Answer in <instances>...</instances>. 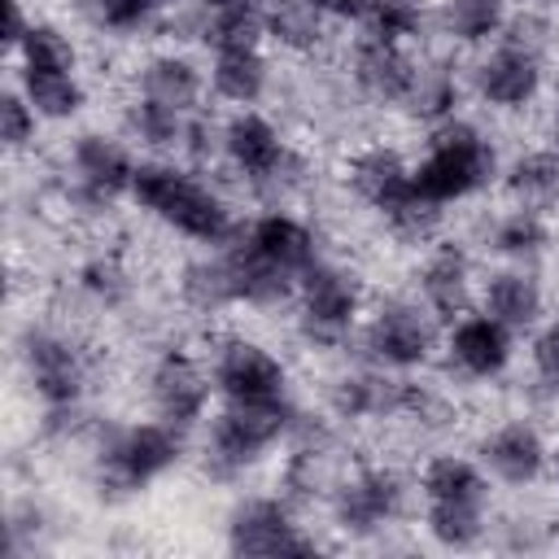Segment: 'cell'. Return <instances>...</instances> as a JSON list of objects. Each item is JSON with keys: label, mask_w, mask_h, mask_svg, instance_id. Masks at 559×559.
<instances>
[{"label": "cell", "mask_w": 559, "mask_h": 559, "mask_svg": "<svg viewBox=\"0 0 559 559\" xmlns=\"http://www.w3.org/2000/svg\"><path fill=\"white\" fill-rule=\"evenodd\" d=\"M227 249V262H231V275H236V301L249 306V310H275L284 301L297 297V275L280 271L275 262L258 258L240 236L223 245Z\"/></svg>", "instance_id": "obj_25"}, {"label": "cell", "mask_w": 559, "mask_h": 559, "mask_svg": "<svg viewBox=\"0 0 559 559\" xmlns=\"http://www.w3.org/2000/svg\"><path fill=\"white\" fill-rule=\"evenodd\" d=\"M35 131H39V114L31 109L22 87H4V96H0V140H4V153H26L35 144Z\"/></svg>", "instance_id": "obj_39"}, {"label": "cell", "mask_w": 559, "mask_h": 559, "mask_svg": "<svg viewBox=\"0 0 559 559\" xmlns=\"http://www.w3.org/2000/svg\"><path fill=\"white\" fill-rule=\"evenodd\" d=\"M345 183L354 188L362 205H371L376 214H389L415 192V162H406L402 148L376 140V144H362L345 162Z\"/></svg>", "instance_id": "obj_20"}, {"label": "cell", "mask_w": 559, "mask_h": 559, "mask_svg": "<svg viewBox=\"0 0 559 559\" xmlns=\"http://www.w3.org/2000/svg\"><path fill=\"white\" fill-rule=\"evenodd\" d=\"M205 92H210V74L192 57H183L175 48L144 57V66L135 70V96H144V100H153V105H162L170 114H183V118L205 109L201 105Z\"/></svg>", "instance_id": "obj_22"}, {"label": "cell", "mask_w": 559, "mask_h": 559, "mask_svg": "<svg viewBox=\"0 0 559 559\" xmlns=\"http://www.w3.org/2000/svg\"><path fill=\"white\" fill-rule=\"evenodd\" d=\"M441 354L445 367L459 371L463 380H498L511 367L515 354V332L502 328L493 314H485L480 306H472L467 314H459L454 323H445L441 332Z\"/></svg>", "instance_id": "obj_11"}, {"label": "cell", "mask_w": 559, "mask_h": 559, "mask_svg": "<svg viewBox=\"0 0 559 559\" xmlns=\"http://www.w3.org/2000/svg\"><path fill=\"white\" fill-rule=\"evenodd\" d=\"M328 22H362L371 0H310Z\"/></svg>", "instance_id": "obj_42"}, {"label": "cell", "mask_w": 559, "mask_h": 559, "mask_svg": "<svg viewBox=\"0 0 559 559\" xmlns=\"http://www.w3.org/2000/svg\"><path fill=\"white\" fill-rule=\"evenodd\" d=\"M476 459L489 472V480L524 489L550 467V445L528 419H502L476 441Z\"/></svg>", "instance_id": "obj_17"}, {"label": "cell", "mask_w": 559, "mask_h": 559, "mask_svg": "<svg viewBox=\"0 0 559 559\" xmlns=\"http://www.w3.org/2000/svg\"><path fill=\"white\" fill-rule=\"evenodd\" d=\"M489 502H424V528L445 550H467L485 537Z\"/></svg>", "instance_id": "obj_35"}, {"label": "cell", "mask_w": 559, "mask_h": 559, "mask_svg": "<svg viewBox=\"0 0 559 559\" xmlns=\"http://www.w3.org/2000/svg\"><path fill=\"white\" fill-rule=\"evenodd\" d=\"M550 148L559 153V105H555V114H550Z\"/></svg>", "instance_id": "obj_44"}, {"label": "cell", "mask_w": 559, "mask_h": 559, "mask_svg": "<svg viewBox=\"0 0 559 559\" xmlns=\"http://www.w3.org/2000/svg\"><path fill=\"white\" fill-rule=\"evenodd\" d=\"M415 297L441 319L454 323L472 310V258L454 240H432L419 271H415Z\"/></svg>", "instance_id": "obj_21"}, {"label": "cell", "mask_w": 559, "mask_h": 559, "mask_svg": "<svg viewBox=\"0 0 559 559\" xmlns=\"http://www.w3.org/2000/svg\"><path fill=\"white\" fill-rule=\"evenodd\" d=\"M502 192L511 197V205H528V210H550L559 201V153L546 148H528L515 153L502 175H498Z\"/></svg>", "instance_id": "obj_29"}, {"label": "cell", "mask_w": 559, "mask_h": 559, "mask_svg": "<svg viewBox=\"0 0 559 559\" xmlns=\"http://www.w3.org/2000/svg\"><path fill=\"white\" fill-rule=\"evenodd\" d=\"M511 17L507 0H441L432 22L454 48H489L502 39Z\"/></svg>", "instance_id": "obj_26"}, {"label": "cell", "mask_w": 559, "mask_h": 559, "mask_svg": "<svg viewBox=\"0 0 559 559\" xmlns=\"http://www.w3.org/2000/svg\"><path fill=\"white\" fill-rule=\"evenodd\" d=\"M13 57H17V70H79L74 35L44 17H35V26L26 31V39L17 44Z\"/></svg>", "instance_id": "obj_37"}, {"label": "cell", "mask_w": 559, "mask_h": 559, "mask_svg": "<svg viewBox=\"0 0 559 559\" xmlns=\"http://www.w3.org/2000/svg\"><path fill=\"white\" fill-rule=\"evenodd\" d=\"M498 175H502L498 148L476 122L454 114L428 127L424 153L415 157V188L424 197H432L437 205H454L498 183Z\"/></svg>", "instance_id": "obj_3"}, {"label": "cell", "mask_w": 559, "mask_h": 559, "mask_svg": "<svg viewBox=\"0 0 559 559\" xmlns=\"http://www.w3.org/2000/svg\"><path fill=\"white\" fill-rule=\"evenodd\" d=\"M179 297L188 310L197 314H223L236 301V275H231V262H227V249H210L201 258H192L183 271H179Z\"/></svg>", "instance_id": "obj_28"}, {"label": "cell", "mask_w": 559, "mask_h": 559, "mask_svg": "<svg viewBox=\"0 0 559 559\" xmlns=\"http://www.w3.org/2000/svg\"><path fill=\"white\" fill-rule=\"evenodd\" d=\"M546 70L542 57L498 39L493 48H485L472 66V92L480 96V105L498 109V114H520L542 96Z\"/></svg>", "instance_id": "obj_13"}, {"label": "cell", "mask_w": 559, "mask_h": 559, "mask_svg": "<svg viewBox=\"0 0 559 559\" xmlns=\"http://www.w3.org/2000/svg\"><path fill=\"white\" fill-rule=\"evenodd\" d=\"M17 87L39 114V122H70L87 105L79 70H17Z\"/></svg>", "instance_id": "obj_31"}, {"label": "cell", "mask_w": 559, "mask_h": 559, "mask_svg": "<svg viewBox=\"0 0 559 559\" xmlns=\"http://www.w3.org/2000/svg\"><path fill=\"white\" fill-rule=\"evenodd\" d=\"M424 502H489V472L467 454H432L419 472Z\"/></svg>", "instance_id": "obj_30"}, {"label": "cell", "mask_w": 559, "mask_h": 559, "mask_svg": "<svg viewBox=\"0 0 559 559\" xmlns=\"http://www.w3.org/2000/svg\"><path fill=\"white\" fill-rule=\"evenodd\" d=\"M328 502H332V515L345 533L367 537V533H376L402 515L406 485L393 467H358V472L341 476V485L332 489Z\"/></svg>", "instance_id": "obj_14"}, {"label": "cell", "mask_w": 559, "mask_h": 559, "mask_svg": "<svg viewBox=\"0 0 559 559\" xmlns=\"http://www.w3.org/2000/svg\"><path fill=\"white\" fill-rule=\"evenodd\" d=\"M17 362L31 384V393L44 402V411L57 406H83L87 393V358L83 349L52 328H26L17 341Z\"/></svg>", "instance_id": "obj_8"}, {"label": "cell", "mask_w": 559, "mask_h": 559, "mask_svg": "<svg viewBox=\"0 0 559 559\" xmlns=\"http://www.w3.org/2000/svg\"><path fill=\"white\" fill-rule=\"evenodd\" d=\"M445 323L419 297H384L362 314L358 345L367 362L389 371H419L437 358Z\"/></svg>", "instance_id": "obj_6"}, {"label": "cell", "mask_w": 559, "mask_h": 559, "mask_svg": "<svg viewBox=\"0 0 559 559\" xmlns=\"http://www.w3.org/2000/svg\"><path fill=\"white\" fill-rule=\"evenodd\" d=\"M127 201L135 210H144L148 218L166 223L170 231H179L183 240H197L205 249H218V245L236 240V231H240L227 197L210 179H201L188 162L140 157Z\"/></svg>", "instance_id": "obj_1"}, {"label": "cell", "mask_w": 559, "mask_h": 559, "mask_svg": "<svg viewBox=\"0 0 559 559\" xmlns=\"http://www.w3.org/2000/svg\"><path fill=\"white\" fill-rule=\"evenodd\" d=\"M183 127H188L183 114H170V109H162V105H153V100H144V96H135V100L127 105V114H122V131H127V140H135V144L148 148L153 157H162V153H179V144H183Z\"/></svg>", "instance_id": "obj_34"}, {"label": "cell", "mask_w": 559, "mask_h": 559, "mask_svg": "<svg viewBox=\"0 0 559 559\" xmlns=\"http://www.w3.org/2000/svg\"><path fill=\"white\" fill-rule=\"evenodd\" d=\"M210 376L214 393L223 402H266V397H288V367L275 349H266L253 336H218L210 349Z\"/></svg>", "instance_id": "obj_10"}, {"label": "cell", "mask_w": 559, "mask_h": 559, "mask_svg": "<svg viewBox=\"0 0 559 559\" xmlns=\"http://www.w3.org/2000/svg\"><path fill=\"white\" fill-rule=\"evenodd\" d=\"M402 109L424 127H437V122L454 118L459 114V70L445 57H419Z\"/></svg>", "instance_id": "obj_27"}, {"label": "cell", "mask_w": 559, "mask_h": 559, "mask_svg": "<svg viewBox=\"0 0 559 559\" xmlns=\"http://www.w3.org/2000/svg\"><path fill=\"white\" fill-rule=\"evenodd\" d=\"M528 367H533L537 389H542L546 397H559V319L533 328V341H528Z\"/></svg>", "instance_id": "obj_40"}, {"label": "cell", "mask_w": 559, "mask_h": 559, "mask_svg": "<svg viewBox=\"0 0 559 559\" xmlns=\"http://www.w3.org/2000/svg\"><path fill=\"white\" fill-rule=\"evenodd\" d=\"M131 148L118 135L105 131H83L70 144V175H74V192L87 205H109L118 197L131 192V175H135Z\"/></svg>", "instance_id": "obj_16"}, {"label": "cell", "mask_w": 559, "mask_h": 559, "mask_svg": "<svg viewBox=\"0 0 559 559\" xmlns=\"http://www.w3.org/2000/svg\"><path fill=\"white\" fill-rule=\"evenodd\" d=\"M489 249H493L502 262L533 266V262L550 249V223H546V210L511 205L507 214H498L493 227H489Z\"/></svg>", "instance_id": "obj_32"}, {"label": "cell", "mask_w": 559, "mask_h": 559, "mask_svg": "<svg viewBox=\"0 0 559 559\" xmlns=\"http://www.w3.org/2000/svg\"><path fill=\"white\" fill-rule=\"evenodd\" d=\"M214 397L218 393H214L210 362H201L183 345H170L153 358V367H148V406H153L157 419L175 424L179 432H192L210 419Z\"/></svg>", "instance_id": "obj_9"}, {"label": "cell", "mask_w": 559, "mask_h": 559, "mask_svg": "<svg viewBox=\"0 0 559 559\" xmlns=\"http://www.w3.org/2000/svg\"><path fill=\"white\" fill-rule=\"evenodd\" d=\"M297 336L314 349H341L345 341L358 336L362 314H367V293L362 280L341 266L319 258L301 280H297Z\"/></svg>", "instance_id": "obj_5"}, {"label": "cell", "mask_w": 559, "mask_h": 559, "mask_svg": "<svg viewBox=\"0 0 559 559\" xmlns=\"http://www.w3.org/2000/svg\"><path fill=\"white\" fill-rule=\"evenodd\" d=\"M432 13L437 9H428V0H371L358 26L389 44H415V39H424Z\"/></svg>", "instance_id": "obj_36"}, {"label": "cell", "mask_w": 559, "mask_h": 559, "mask_svg": "<svg viewBox=\"0 0 559 559\" xmlns=\"http://www.w3.org/2000/svg\"><path fill=\"white\" fill-rule=\"evenodd\" d=\"M328 35V17L310 0H266V39L288 52H314Z\"/></svg>", "instance_id": "obj_33"}, {"label": "cell", "mask_w": 559, "mask_h": 559, "mask_svg": "<svg viewBox=\"0 0 559 559\" xmlns=\"http://www.w3.org/2000/svg\"><path fill=\"white\" fill-rule=\"evenodd\" d=\"M183 39L223 48H262L266 39V0H183L179 17Z\"/></svg>", "instance_id": "obj_15"}, {"label": "cell", "mask_w": 559, "mask_h": 559, "mask_svg": "<svg viewBox=\"0 0 559 559\" xmlns=\"http://www.w3.org/2000/svg\"><path fill=\"white\" fill-rule=\"evenodd\" d=\"M210 92L236 109H253L271 87V61L262 48H223L210 52Z\"/></svg>", "instance_id": "obj_24"}, {"label": "cell", "mask_w": 559, "mask_h": 559, "mask_svg": "<svg viewBox=\"0 0 559 559\" xmlns=\"http://www.w3.org/2000/svg\"><path fill=\"white\" fill-rule=\"evenodd\" d=\"M258 258H266V262H275L280 271H288V275H306L319 258H323V249H319V231L306 223V218H297V214H288V210H266V214H258V218H249V223H240V231H236Z\"/></svg>", "instance_id": "obj_19"}, {"label": "cell", "mask_w": 559, "mask_h": 559, "mask_svg": "<svg viewBox=\"0 0 559 559\" xmlns=\"http://www.w3.org/2000/svg\"><path fill=\"white\" fill-rule=\"evenodd\" d=\"M415 52L406 44H389V39H376V35H358L354 48H349V79L354 87L380 105V109H393L406 100L411 92V79H415Z\"/></svg>", "instance_id": "obj_18"}, {"label": "cell", "mask_w": 559, "mask_h": 559, "mask_svg": "<svg viewBox=\"0 0 559 559\" xmlns=\"http://www.w3.org/2000/svg\"><path fill=\"white\" fill-rule=\"evenodd\" d=\"M301 428V411L288 397L266 402H223L205 419L201 441V467L214 480H236L249 467H258L280 441H288Z\"/></svg>", "instance_id": "obj_2"}, {"label": "cell", "mask_w": 559, "mask_h": 559, "mask_svg": "<svg viewBox=\"0 0 559 559\" xmlns=\"http://www.w3.org/2000/svg\"><path fill=\"white\" fill-rule=\"evenodd\" d=\"M218 153L258 192H284L297 179V153L288 148L284 131L258 109H236L218 127Z\"/></svg>", "instance_id": "obj_7"}, {"label": "cell", "mask_w": 559, "mask_h": 559, "mask_svg": "<svg viewBox=\"0 0 559 559\" xmlns=\"http://www.w3.org/2000/svg\"><path fill=\"white\" fill-rule=\"evenodd\" d=\"M227 550L231 555H258V559H275V555H310L314 542L301 537L293 511L284 498H240L227 515Z\"/></svg>", "instance_id": "obj_12"}, {"label": "cell", "mask_w": 559, "mask_h": 559, "mask_svg": "<svg viewBox=\"0 0 559 559\" xmlns=\"http://www.w3.org/2000/svg\"><path fill=\"white\" fill-rule=\"evenodd\" d=\"M183 437L175 424L166 419H131V424H114L100 432L96 445V485L105 498H131L140 489H148L153 480H162L170 467H179L183 459Z\"/></svg>", "instance_id": "obj_4"}, {"label": "cell", "mask_w": 559, "mask_h": 559, "mask_svg": "<svg viewBox=\"0 0 559 559\" xmlns=\"http://www.w3.org/2000/svg\"><path fill=\"white\" fill-rule=\"evenodd\" d=\"M480 310L493 314L502 328H511L520 336V332L542 328L546 288H542V280H537L533 266L507 262V266H498V271L485 275V284H480Z\"/></svg>", "instance_id": "obj_23"}, {"label": "cell", "mask_w": 559, "mask_h": 559, "mask_svg": "<svg viewBox=\"0 0 559 559\" xmlns=\"http://www.w3.org/2000/svg\"><path fill=\"white\" fill-rule=\"evenodd\" d=\"M79 288H83L96 306L118 310V306L131 297L135 280H131V271L122 266L118 253H96V258H87V262L79 266Z\"/></svg>", "instance_id": "obj_38"}, {"label": "cell", "mask_w": 559, "mask_h": 559, "mask_svg": "<svg viewBox=\"0 0 559 559\" xmlns=\"http://www.w3.org/2000/svg\"><path fill=\"white\" fill-rule=\"evenodd\" d=\"M31 26H35V17L26 13V4H22V0H4V31H0L4 52H17V44L26 39Z\"/></svg>", "instance_id": "obj_41"}, {"label": "cell", "mask_w": 559, "mask_h": 559, "mask_svg": "<svg viewBox=\"0 0 559 559\" xmlns=\"http://www.w3.org/2000/svg\"><path fill=\"white\" fill-rule=\"evenodd\" d=\"M550 472H555V485H559V445L550 450Z\"/></svg>", "instance_id": "obj_45"}, {"label": "cell", "mask_w": 559, "mask_h": 559, "mask_svg": "<svg viewBox=\"0 0 559 559\" xmlns=\"http://www.w3.org/2000/svg\"><path fill=\"white\" fill-rule=\"evenodd\" d=\"M140 4H144L153 17H162V13H170V9H175V4H183V0H140Z\"/></svg>", "instance_id": "obj_43"}]
</instances>
